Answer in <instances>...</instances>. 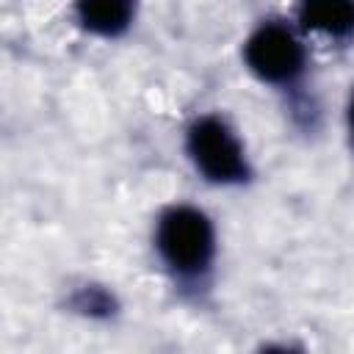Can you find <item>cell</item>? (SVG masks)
I'll list each match as a JSON object with an SVG mask.
<instances>
[{
	"label": "cell",
	"mask_w": 354,
	"mask_h": 354,
	"mask_svg": "<svg viewBox=\"0 0 354 354\" xmlns=\"http://www.w3.org/2000/svg\"><path fill=\"white\" fill-rule=\"evenodd\" d=\"M136 0H77L83 28L100 36H116L130 25Z\"/></svg>",
	"instance_id": "5"
},
{
	"label": "cell",
	"mask_w": 354,
	"mask_h": 354,
	"mask_svg": "<svg viewBox=\"0 0 354 354\" xmlns=\"http://www.w3.org/2000/svg\"><path fill=\"white\" fill-rule=\"evenodd\" d=\"M299 17L304 28L326 36L354 33V0H301Z\"/></svg>",
	"instance_id": "4"
},
{
	"label": "cell",
	"mask_w": 354,
	"mask_h": 354,
	"mask_svg": "<svg viewBox=\"0 0 354 354\" xmlns=\"http://www.w3.org/2000/svg\"><path fill=\"white\" fill-rule=\"evenodd\" d=\"M348 124H351V136H354V97H351V105H348Z\"/></svg>",
	"instance_id": "6"
},
{
	"label": "cell",
	"mask_w": 354,
	"mask_h": 354,
	"mask_svg": "<svg viewBox=\"0 0 354 354\" xmlns=\"http://www.w3.org/2000/svg\"><path fill=\"white\" fill-rule=\"evenodd\" d=\"M188 152L196 169L213 183H238L249 174L238 138L216 116H202L191 124Z\"/></svg>",
	"instance_id": "2"
},
{
	"label": "cell",
	"mask_w": 354,
	"mask_h": 354,
	"mask_svg": "<svg viewBox=\"0 0 354 354\" xmlns=\"http://www.w3.org/2000/svg\"><path fill=\"white\" fill-rule=\"evenodd\" d=\"M246 64L257 77H263L268 83H285L301 72L304 50L299 44V39L285 25L268 22L249 36Z\"/></svg>",
	"instance_id": "3"
},
{
	"label": "cell",
	"mask_w": 354,
	"mask_h": 354,
	"mask_svg": "<svg viewBox=\"0 0 354 354\" xmlns=\"http://www.w3.org/2000/svg\"><path fill=\"white\" fill-rule=\"evenodd\" d=\"M158 249L180 274H199L213 257V227L196 207H171L158 224Z\"/></svg>",
	"instance_id": "1"
}]
</instances>
